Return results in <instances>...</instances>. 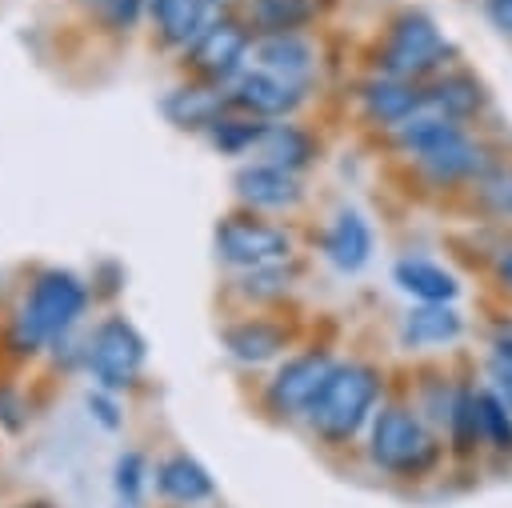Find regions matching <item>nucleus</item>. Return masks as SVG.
Here are the masks:
<instances>
[{
  "instance_id": "nucleus-1",
  "label": "nucleus",
  "mask_w": 512,
  "mask_h": 508,
  "mask_svg": "<svg viewBox=\"0 0 512 508\" xmlns=\"http://www.w3.org/2000/svg\"><path fill=\"white\" fill-rule=\"evenodd\" d=\"M376 400H380V372L372 364H336L308 408V424L332 444L352 440L368 420V412L376 408Z\"/></svg>"
},
{
  "instance_id": "nucleus-2",
  "label": "nucleus",
  "mask_w": 512,
  "mask_h": 508,
  "mask_svg": "<svg viewBox=\"0 0 512 508\" xmlns=\"http://www.w3.org/2000/svg\"><path fill=\"white\" fill-rule=\"evenodd\" d=\"M84 304H88V288L80 284V276L52 268L32 284V296L20 308L12 340L20 344V352H32L36 344L68 332L76 324V316L84 312Z\"/></svg>"
},
{
  "instance_id": "nucleus-3",
  "label": "nucleus",
  "mask_w": 512,
  "mask_h": 508,
  "mask_svg": "<svg viewBox=\"0 0 512 508\" xmlns=\"http://www.w3.org/2000/svg\"><path fill=\"white\" fill-rule=\"evenodd\" d=\"M448 52L452 44L444 40V32L428 12H400L384 36L380 68L384 76H396V80H420L436 72L448 60Z\"/></svg>"
},
{
  "instance_id": "nucleus-4",
  "label": "nucleus",
  "mask_w": 512,
  "mask_h": 508,
  "mask_svg": "<svg viewBox=\"0 0 512 508\" xmlns=\"http://www.w3.org/2000/svg\"><path fill=\"white\" fill-rule=\"evenodd\" d=\"M436 452L440 448H436L432 432L408 408H384V412H376L368 456L380 468L400 472V476H416V472H424V468L436 464Z\"/></svg>"
},
{
  "instance_id": "nucleus-5",
  "label": "nucleus",
  "mask_w": 512,
  "mask_h": 508,
  "mask_svg": "<svg viewBox=\"0 0 512 508\" xmlns=\"http://www.w3.org/2000/svg\"><path fill=\"white\" fill-rule=\"evenodd\" d=\"M144 352H148L144 336L124 316H108L96 324V332L88 340V368L104 392H120L140 376Z\"/></svg>"
},
{
  "instance_id": "nucleus-6",
  "label": "nucleus",
  "mask_w": 512,
  "mask_h": 508,
  "mask_svg": "<svg viewBox=\"0 0 512 508\" xmlns=\"http://www.w3.org/2000/svg\"><path fill=\"white\" fill-rule=\"evenodd\" d=\"M288 252H292V236L284 228L260 224L252 216H224L216 224V256L244 272L284 264Z\"/></svg>"
},
{
  "instance_id": "nucleus-7",
  "label": "nucleus",
  "mask_w": 512,
  "mask_h": 508,
  "mask_svg": "<svg viewBox=\"0 0 512 508\" xmlns=\"http://www.w3.org/2000/svg\"><path fill=\"white\" fill-rule=\"evenodd\" d=\"M332 368H336V364H332L324 352H304V356L284 360V364L276 368V376L268 380V404H272V412H280V416H300V412H308Z\"/></svg>"
},
{
  "instance_id": "nucleus-8",
  "label": "nucleus",
  "mask_w": 512,
  "mask_h": 508,
  "mask_svg": "<svg viewBox=\"0 0 512 508\" xmlns=\"http://www.w3.org/2000/svg\"><path fill=\"white\" fill-rule=\"evenodd\" d=\"M248 48H252V40L236 20H212L204 28V36L192 44V68L220 84L244 64Z\"/></svg>"
},
{
  "instance_id": "nucleus-9",
  "label": "nucleus",
  "mask_w": 512,
  "mask_h": 508,
  "mask_svg": "<svg viewBox=\"0 0 512 508\" xmlns=\"http://www.w3.org/2000/svg\"><path fill=\"white\" fill-rule=\"evenodd\" d=\"M300 100H304V84H292V80L272 76V72H264V68L244 72V76L236 80V88H232V104L244 108V112L256 116V120H260V116H288V112L300 108Z\"/></svg>"
},
{
  "instance_id": "nucleus-10",
  "label": "nucleus",
  "mask_w": 512,
  "mask_h": 508,
  "mask_svg": "<svg viewBox=\"0 0 512 508\" xmlns=\"http://www.w3.org/2000/svg\"><path fill=\"white\" fill-rule=\"evenodd\" d=\"M232 188L236 196L248 204V208H292L304 188H300V176L280 168V164H244L236 176H232Z\"/></svg>"
},
{
  "instance_id": "nucleus-11",
  "label": "nucleus",
  "mask_w": 512,
  "mask_h": 508,
  "mask_svg": "<svg viewBox=\"0 0 512 508\" xmlns=\"http://www.w3.org/2000/svg\"><path fill=\"white\" fill-rule=\"evenodd\" d=\"M364 112L376 120V124H388V128H400L408 124L416 112L428 108V92L416 88V80H396V76H380V80H368L364 92Z\"/></svg>"
},
{
  "instance_id": "nucleus-12",
  "label": "nucleus",
  "mask_w": 512,
  "mask_h": 508,
  "mask_svg": "<svg viewBox=\"0 0 512 508\" xmlns=\"http://www.w3.org/2000/svg\"><path fill=\"white\" fill-rule=\"evenodd\" d=\"M392 280H396L400 292L416 296L420 304H452V300L460 296V280H456V272H448V268L436 264V260H420V256H404V260H396Z\"/></svg>"
},
{
  "instance_id": "nucleus-13",
  "label": "nucleus",
  "mask_w": 512,
  "mask_h": 508,
  "mask_svg": "<svg viewBox=\"0 0 512 508\" xmlns=\"http://www.w3.org/2000/svg\"><path fill=\"white\" fill-rule=\"evenodd\" d=\"M464 336V316L452 304H420L400 324L404 348H444Z\"/></svg>"
},
{
  "instance_id": "nucleus-14",
  "label": "nucleus",
  "mask_w": 512,
  "mask_h": 508,
  "mask_svg": "<svg viewBox=\"0 0 512 508\" xmlns=\"http://www.w3.org/2000/svg\"><path fill=\"white\" fill-rule=\"evenodd\" d=\"M324 256L340 272H360L372 256V228L356 208H344L324 232Z\"/></svg>"
},
{
  "instance_id": "nucleus-15",
  "label": "nucleus",
  "mask_w": 512,
  "mask_h": 508,
  "mask_svg": "<svg viewBox=\"0 0 512 508\" xmlns=\"http://www.w3.org/2000/svg\"><path fill=\"white\" fill-rule=\"evenodd\" d=\"M228 108H236L232 104V92H216V88H176V92H168L164 100H160V112L172 120V124H180V128H212L220 116H228Z\"/></svg>"
},
{
  "instance_id": "nucleus-16",
  "label": "nucleus",
  "mask_w": 512,
  "mask_h": 508,
  "mask_svg": "<svg viewBox=\"0 0 512 508\" xmlns=\"http://www.w3.org/2000/svg\"><path fill=\"white\" fill-rule=\"evenodd\" d=\"M252 56H256V68H264V72H272V76H284V80H292V84H308L312 64H316L312 44L300 40L296 32H292V36H264V40L252 48Z\"/></svg>"
},
{
  "instance_id": "nucleus-17",
  "label": "nucleus",
  "mask_w": 512,
  "mask_h": 508,
  "mask_svg": "<svg viewBox=\"0 0 512 508\" xmlns=\"http://www.w3.org/2000/svg\"><path fill=\"white\" fill-rule=\"evenodd\" d=\"M156 488H160V496L172 500V504H196V500H208V496L216 492L208 468H204L200 460H192L188 452H176V456L160 460V468H156Z\"/></svg>"
},
{
  "instance_id": "nucleus-18",
  "label": "nucleus",
  "mask_w": 512,
  "mask_h": 508,
  "mask_svg": "<svg viewBox=\"0 0 512 508\" xmlns=\"http://www.w3.org/2000/svg\"><path fill=\"white\" fill-rule=\"evenodd\" d=\"M460 136H464V132H460V120H448V116H440V112H432V108L416 112L408 124L396 128V144H400L408 156H416V160L436 156L440 148L456 144Z\"/></svg>"
},
{
  "instance_id": "nucleus-19",
  "label": "nucleus",
  "mask_w": 512,
  "mask_h": 508,
  "mask_svg": "<svg viewBox=\"0 0 512 508\" xmlns=\"http://www.w3.org/2000/svg\"><path fill=\"white\" fill-rule=\"evenodd\" d=\"M284 344H288V332L280 324H268V320H244V324L224 328V348L240 364H264V360L280 356Z\"/></svg>"
},
{
  "instance_id": "nucleus-20",
  "label": "nucleus",
  "mask_w": 512,
  "mask_h": 508,
  "mask_svg": "<svg viewBox=\"0 0 512 508\" xmlns=\"http://www.w3.org/2000/svg\"><path fill=\"white\" fill-rule=\"evenodd\" d=\"M148 4H152V20L168 44H196L204 36V28L212 24L208 0H148Z\"/></svg>"
},
{
  "instance_id": "nucleus-21",
  "label": "nucleus",
  "mask_w": 512,
  "mask_h": 508,
  "mask_svg": "<svg viewBox=\"0 0 512 508\" xmlns=\"http://www.w3.org/2000/svg\"><path fill=\"white\" fill-rule=\"evenodd\" d=\"M428 108L448 120H468L484 108V84L472 72H448L428 88Z\"/></svg>"
},
{
  "instance_id": "nucleus-22",
  "label": "nucleus",
  "mask_w": 512,
  "mask_h": 508,
  "mask_svg": "<svg viewBox=\"0 0 512 508\" xmlns=\"http://www.w3.org/2000/svg\"><path fill=\"white\" fill-rule=\"evenodd\" d=\"M260 156H268V164H280L288 172H300L304 164H312L316 140L304 128H296V124H268V132L260 140Z\"/></svg>"
},
{
  "instance_id": "nucleus-23",
  "label": "nucleus",
  "mask_w": 512,
  "mask_h": 508,
  "mask_svg": "<svg viewBox=\"0 0 512 508\" xmlns=\"http://www.w3.org/2000/svg\"><path fill=\"white\" fill-rule=\"evenodd\" d=\"M420 168L436 180V184H452V180H468V176H480V168H484V152L468 140V136H460L456 144H448V148H440L436 156H428V160H420Z\"/></svg>"
},
{
  "instance_id": "nucleus-24",
  "label": "nucleus",
  "mask_w": 512,
  "mask_h": 508,
  "mask_svg": "<svg viewBox=\"0 0 512 508\" xmlns=\"http://www.w3.org/2000/svg\"><path fill=\"white\" fill-rule=\"evenodd\" d=\"M312 20V0H252V24L264 36H292Z\"/></svg>"
},
{
  "instance_id": "nucleus-25",
  "label": "nucleus",
  "mask_w": 512,
  "mask_h": 508,
  "mask_svg": "<svg viewBox=\"0 0 512 508\" xmlns=\"http://www.w3.org/2000/svg\"><path fill=\"white\" fill-rule=\"evenodd\" d=\"M264 132H268V124H260L256 116H220V120L208 128V140H212L216 152L240 156V152H248V148H260Z\"/></svg>"
},
{
  "instance_id": "nucleus-26",
  "label": "nucleus",
  "mask_w": 512,
  "mask_h": 508,
  "mask_svg": "<svg viewBox=\"0 0 512 508\" xmlns=\"http://www.w3.org/2000/svg\"><path fill=\"white\" fill-rule=\"evenodd\" d=\"M448 432H452V448L460 456H468L480 440V404H476V388H456L448 400Z\"/></svg>"
},
{
  "instance_id": "nucleus-27",
  "label": "nucleus",
  "mask_w": 512,
  "mask_h": 508,
  "mask_svg": "<svg viewBox=\"0 0 512 508\" xmlns=\"http://www.w3.org/2000/svg\"><path fill=\"white\" fill-rule=\"evenodd\" d=\"M476 404H480V436L496 452H512V408L492 388H480L476 392Z\"/></svg>"
},
{
  "instance_id": "nucleus-28",
  "label": "nucleus",
  "mask_w": 512,
  "mask_h": 508,
  "mask_svg": "<svg viewBox=\"0 0 512 508\" xmlns=\"http://www.w3.org/2000/svg\"><path fill=\"white\" fill-rule=\"evenodd\" d=\"M112 484H116V496L136 508L140 504V492H144V456L140 452H120L116 456V468H112Z\"/></svg>"
},
{
  "instance_id": "nucleus-29",
  "label": "nucleus",
  "mask_w": 512,
  "mask_h": 508,
  "mask_svg": "<svg viewBox=\"0 0 512 508\" xmlns=\"http://www.w3.org/2000/svg\"><path fill=\"white\" fill-rule=\"evenodd\" d=\"M100 24H108V28H116V32H128L136 20H140V8H144V0H80Z\"/></svg>"
},
{
  "instance_id": "nucleus-30",
  "label": "nucleus",
  "mask_w": 512,
  "mask_h": 508,
  "mask_svg": "<svg viewBox=\"0 0 512 508\" xmlns=\"http://www.w3.org/2000/svg\"><path fill=\"white\" fill-rule=\"evenodd\" d=\"M480 200L496 216H512V168H496L480 180Z\"/></svg>"
},
{
  "instance_id": "nucleus-31",
  "label": "nucleus",
  "mask_w": 512,
  "mask_h": 508,
  "mask_svg": "<svg viewBox=\"0 0 512 508\" xmlns=\"http://www.w3.org/2000/svg\"><path fill=\"white\" fill-rule=\"evenodd\" d=\"M288 288V272L280 268V264H272V268H252L248 276H244V292L248 296H280Z\"/></svg>"
},
{
  "instance_id": "nucleus-32",
  "label": "nucleus",
  "mask_w": 512,
  "mask_h": 508,
  "mask_svg": "<svg viewBox=\"0 0 512 508\" xmlns=\"http://www.w3.org/2000/svg\"><path fill=\"white\" fill-rule=\"evenodd\" d=\"M488 376H492V392L512 408V360H504L500 352H492V360H488Z\"/></svg>"
},
{
  "instance_id": "nucleus-33",
  "label": "nucleus",
  "mask_w": 512,
  "mask_h": 508,
  "mask_svg": "<svg viewBox=\"0 0 512 508\" xmlns=\"http://www.w3.org/2000/svg\"><path fill=\"white\" fill-rule=\"evenodd\" d=\"M88 412L104 424V428H120V408H116V400H112V392H88Z\"/></svg>"
},
{
  "instance_id": "nucleus-34",
  "label": "nucleus",
  "mask_w": 512,
  "mask_h": 508,
  "mask_svg": "<svg viewBox=\"0 0 512 508\" xmlns=\"http://www.w3.org/2000/svg\"><path fill=\"white\" fill-rule=\"evenodd\" d=\"M484 12H488V24L512 40V0H484Z\"/></svg>"
},
{
  "instance_id": "nucleus-35",
  "label": "nucleus",
  "mask_w": 512,
  "mask_h": 508,
  "mask_svg": "<svg viewBox=\"0 0 512 508\" xmlns=\"http://www.w3.org/2000/svg\"><path fill=\"white\" fill-rule=\"evenodd\" d=\"M496 272H500V280H504V284L512 288V248H508V252H504L500 260H496Z\"/></svg>"
},
{
  "instance_id": "nucleus-36",
  "label": "nucleus",
  "mask_w": 512,
  "mask_h": 508,
  "mask_svg": "<svg viewBox=\"0 0 512 508\" xmlns=\"http://www.w3.org/2000/svg\"><path fill=\"white\" fill-rule=\"evenodd\" d=\"M496 352H500L504 360H512V336H500V340H496Z\"/></svg>"
},
{
  "instance_id": "nucleus-37",
  "label": "nucleus",
  "mask_w": 512,
  "mask_h": 508,
  "mask_svg": "<svg viewBox=\"0 0 512 508\" xmlns=\"http://www.w3.org/2000/svg\"><path fill=\"white\" fill-rule=\"evenodd\" d=\"M208 4H212V8H224V4H232V0H208Z\"/></svg>"
},
{
  "instance_id": "nucleus-38",
  "label": "nucleus",
  "mask_w": 512,
  "mask_h": 508,
  "mask_svg": "<svg viewBox=\"0 0 512 508\" xmlns=\"http://www.w3.org/2000/svg\"><path fill=\"white\" fill-rule=\"evenodd\" d=\"M20 508H52V504H40V500H36V504H20Z\"/></svg>"
}]
</instances>
